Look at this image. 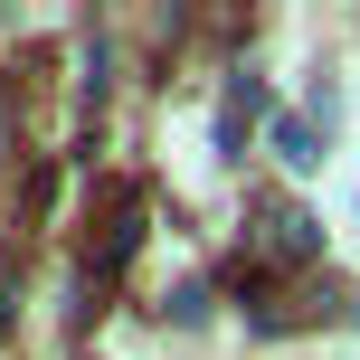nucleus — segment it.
Segmentation results:
<instances>
[{"mask_svg":"<svg viewBox=\"0 0 360 360\" xmlns=\"http://www.w3.org/2000/svg\"><path fill=\"white\" fill-rule=\"evenodd\" d=\"M10 323H19V285L0 275V342H10Z\"/></svg>","mask_w":360,"mask_h":360,"instance_id":"obj_6","label":"nucleus"},{"mask_svg":"<svg viewBox=\"0 0 360 360\" xmlns=\"http://www.w3.org/2000/svg\"><path fill=\"white\" fill-rule=\"evenodd\" d=\"M171 323H180V332L209 323V285H180V294H171Z\"/></svg>","mask_w":360,"mask_h":360,"instance_id":"obj_5","label":"nucleus"},{"mask_svg":"<svg viewBox=\"0 0 360 360\" xmlns=\"http://www.w3.org/2000/svg\"><path fill=\"white\" fill-rule=\"evenodd\" d=\"M266 247L285 256V266H304V256H323V228H313L294 199H275V209H266Z\"/></svg>","mask_w":360,"mask_h":360,"instance_id":"obj_2","label":"nucleus"},{"mask_svg":"<svg viewBox=\"0 0 360 360\" xmlns=\"http://www.w3.org/2000/svg\"><path fill=\"white\" fill-rule=\"evenodd\" d=\"M256 114H266V86H256V76H237L228 86V114H218V162H237V152H247V124Z\"/></svg>","mask_w":360,"mask_h":360,"instance_id":"obj_3","label":"nucleus"},{"mask_svg":"<svg viewBox=\"0 0 360 360\" xmlns=\"http://www.w3.org/2000/svg\"><path fill=\"white\" fill-rule=\"evenodd\" d=\"M351 323H360V294H351Z\"/></svg>","mask_w":360,"mask_h":360,"instance_id":"obj_7","label":"nucleus"},{"mask_svg":"<svg viewBox=\"0 0 360 360\" xmlns=\"http://www.w3.org/2000/svg\"><path fill=\"white\" fill-rule=\"evenodd\" d=\"M133 247H143V190H114V218H105V237H95L86 275H95V285H105V275H124Z\"/></svg>","mask_w":360,"mask_h":360,"instance_id":"obj_1","label":"nucleus"},{"mask_svg":"<svg viewBox=\"0 0 360 360\" xmlns=\"http://www.w3.org/2000/svg\"><path fill=\"white\" fill-rule=\"evenodd\" d=\"M275 162H285V171H313V162H323V133H313L304 114H285V124H275Z\"/></svg>","mask_w":360,"mask_h":360,"instance_id":"obj_4","label":"nucleus"}]
</instances>
